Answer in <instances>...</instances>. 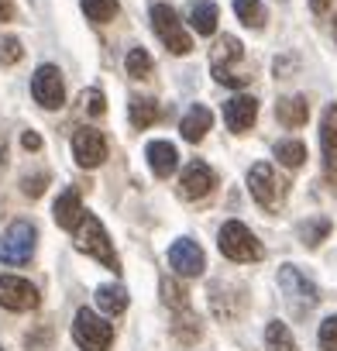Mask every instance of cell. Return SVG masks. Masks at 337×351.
<instances>
[{
    "label": "cell",
    "instance_id": "obj_1",
    "mask_svg": "<svg viewBox=\"0 0 337 351\" xmlns=\"http://www.w3.org/2000/svg\"><path fill=\"white\" fill-rule=\"evenodd\" d=\"M210 69H214V80L224 83V86H248L251 83V69L245 66V49L234 35H224L217 38V45L210 49Z\"/></svg>",
    "mask_w": 337,
    "mask_h": 351
},
{
    "label": "cell",
    "instance_id": "obj_2",
    "mask_svg": "<svg viewBox=\"0 0 337 351\" xmlns=\"http://www.w3.org/2000/svg\"><path fill=\"white\" fill-rule=\"evenodd\" d=\"M248 186H251V197L258 200V207H265V210H279V207L286 204V193H289V183L275 172L272 162H258V165H251V172H248Z\"/></svg>",
    "mask_w": 337,
    "mask_h": 351
},
{
    "label": "cell",
    "instance_id": "obj_3",
    "mask_svg": "<svg viewBox=\"0 0 337 351\" xmlns=\"http://www.w3.org/2000/svg\"><path fill=\"white\" fill-rule=\"evenodd\" d=\"M73 231H76V248H79V252H86V255L97 258V262H103V265L114 269V272L121 269V262H117V255H114V245H110L103 224H100L93 214H83Z\"/></svg>",
    "mask_w": 337,
    "mask_h": 351
},
{
    "label": "cell",
    "instance_id": "obj_4",
    "mask_svg": "<svg viewBox=\"0 0 337 351\" xmlns=\"http://www.w3.org/2000/svg\"><path fill=\"white\" fill-rule=\"evenodd\" d=\"M217 245H221V255L231 258V262H258V258H262V241H258L241 221H227V224L221 228Z\"/></svg>",
    "mask_w": 337,
    "mask_h": 351
},
{
    "label": "cell",
    "instance_id": "obj_5",
    "mask_svg": "<svg viewBox=\"0 0 337 351\" xmlns=\"http://www.w3.org/2000/svg\"><path fill=\"white\" fill-rule=\"evenodd\" d=\"M38 245V231L28 221H14L4 234H0V262L4 265H25L32 262Z\"/></svg>",
    "mask_w": 337,
    "mask_h": 351
},
{
    "label": "cell",
    "instance_id": "obj_6",
    "mask_svg": "<svg viewBox=\"0 0 337 351\" xmlns=\"http://www.w3.org/2000/svg\"><path fill=\"white\" fill-rule=\"evenodd\" d=\"M151 28H155L158 42L173 52V56H186V52L193 49V38L183 32L179 14L168 8V4H155V8H151Z\"/></svg>",
    "mask_w": 337,
    "mask_h": 351
},
{
    "label": "cell",
    "instance_id": "obj_7",
    "mask_svg": "<svg viewBox=\"0 0 337 351\" xmlns=\"http://www.w3.org/2000/svg\"><path fill=\"white\" fill-rule=\"evenodd\" d=\"M73 341L83 348V351H107L110 348V341H114V327L103 320V317H97L93 310H79L76 313V320H73Z\"/></svg>",
    "mask_w": 337,
    "mask_h": 351
},
{
    "label": "cell",
    "instance_id": "obj_8",
    "mask_svg": "<svg viewBox=\"0 0 337 351\" xmlns=\"http://www.w3.org/2000/svg\"><path fill=\"white\" fill-rule=\"evenodd\" d=\"M279 289H282V296H286V303L296 310V313H306V310H313L316 306V286L296 269V265H282L279 269Z\"/></svg>",
    "mask_w": 337,
    "mask_h": 351
},
{
    "label": "cell",
    "instance_id": "obj_9",
    "mask_svg": "<svg viewBox=\"0 0 337 351\" xmlns=\"http://www.w3.org/2000/svg\"><path fill=\"white\" fill-rule=\"evenodd\" d=\"M214 186H217V176H214V169H210L207 162H200V158H193V162L183 169V176H179V197H183V200H203V197L214 193Z\"/></svg>",
    "mask_w": 337,
    "mask_h": 351
},
{
    "label": "cell",
    "instance_id": "obj_10",
    "mask_svg": "<svg viewBox=\"0 0 337 351\" xmlns=\"http://www.w3.org/2000/svg\"><path fill=\"white\" fill-rule=\"evenodd\" d=\"M32 97L45 107V110H59L66 100V86H62V73L55 66H38V73L32 76Z\"/></svg>",
    "mask_w": 337,
    "mask_h": 351
},
{
    "label": "cell",
    "instance_id": "obj_11",
    "mask_svg": "<svg viewBox=\"0 0 337 351\" xmlns=\"http://www.w3.org/2000/svg\"><path fill=\"white\" fill-rule=\"evenodd\" d=\"M0 306L14 310V313L35 310L38 306V289L21 276H0Z\"/></svg>",
    "mask_w": 337,
    "mask_h": 351
},
{
    "label": "cell",
    "instance_id": "obj_12",
    "mask_svg": "<svg viewBox=\"0 0 337 351\" xmlns=\"http://www.w3.org/2000/svg\"><path fill=\"white\" fill-rule=\"evenodd\" d=\"M73 155L83 169H97L107 158V138L97 128H76L73 131Z\"/></svg>",
    "mask_w": 337,
    "mask_h": 351
},
{
    "label": "cell",
    "instance_id": "obj_13",
    "mask_svg": "<svg viewBox=\"0 0 337 351\" xmlns=\"http://www.w3.org/2000/svg\"><path fill=\"white\" fill-rule=\"evenodd\" d=\"M168 265H173L179 276H200L207 269V258H203V248L190 238H179L173 248H168Z\"/></svg>",
    "mask_w": 337,
    "mask_h": 351
},
{
    "label": "cell",
    "instance_id": "obj_14",
    "mask_svg": "<svg viewBox=\"0 0 337 351\" xmlns=\"http://www.w3.org/2000/svg\"><path fill=\"white\" fill-rule=\"evenodd\" d=\"M255 117H258V100H255V97L238 93V97H231V100L224 104V124H227L234 134H245V131L255 124Z\"/></svg>",
    "mask_w": 337,
    "mask_h": 351
},
{
    "label": "cell",
    "instance_id": "obj_15",
    "mask_svg": "<svg viewBox=\"0 0 337 351\" xmlns=\"http://www.w3.org/2000/svg\"><path fill=\"white\" fill-rule=\"evenodd\" d=\"M145 155H148V165H151V172L158 176V180H168V176L176 172V165H179V152H176V145H168V141H151L145 148Z\"/></svg>",
    "mask_w": 337,
    "mask_h": 351
},
{
    "label": "cell",
    "instance_id": "obj_16",
    "mask_svg": "<svg viewBox=\"0 0 337 351\" xmlns=\"http://www.w3.org/2000/svg\"><path fill=\"white\" fill-rule=\"evenodd\" d=\"M127 117H131V124H134L138 131H145V128H151L155 121L165 117V107H162L158 100H151V97H134V100L127 104Z\"/></svg>",
    "mask_w": 337,
    "mask_h": 351
},
{
    "label": "cell",
    "instance_id": "obj_17",
    "mask_svg": "<svg viewBox=\"0 0 337 351\" xmlns=\"http://www.w3.org/2000/svg\"><path fill=\"white\" fill-rule=\"evenodd\" d=\"M52 214H55V224H59V228L73 231V228L79 224V217L86 214V210H83V200H79V190H66V193L55 200Z\"/></svg>",
    "mask_w": 337,
    "mask_h": 351
},
{
    "label": "cell",
    "instance_id": "obj_18",
    "mask_svg": "<svg viewBox=\"0 0 337 351\" xmlns=\"http://www.w3.org/2000/svg\"><path fill=\"white\" fill-rule=\"evenodd\" d=\"M275 117H279L286 128H303L306 117H310L306 97H282V100L275 104Z\"/></svg>",
    "mask_w": 337,
    "mask_h": 351
},
{
    "label": "cell",
    "instance_id": "obj_19",
    "mask_svg": "<svg viewBox=\"0 0 337 351\" xmlns=\"http://www.w3.org/2000/svg\"><path fill=\"white\" fill-rule=\"evenodd\" d=\"M210 121H214V117H210V110H207V107H193V110L183 117L179 131H183V138H186V141H193V145H197V141H203V134L210 131Z\"/></svg>",
    "mask_w": 337,
    "mask_h": 351
},
{
    "label": "cell",
    "instance_id": "obj_20",
    "mask_svg": "<svg viewBox=\"0 0 337 351\" xmlns=\"http://www.w3.org/2000/svg\"><path fill=\"white\" fill-rule=\"evenodd\" d=\"M97 306H100L103 313H110V317L124 313V310H127V289L117 286V282L100 286V289H97Z\"/></svg>",
    "mask_w": 337,
    "mask_h": 351
},
{
    "label": "cell",
    "instance_id": "obj_21",
    "mask_svg": "<svg viewBox=\"0 0 337 351\" xmlns=\"http://www.w3.org/2000/svg\"><path fill=\"white\" fill-rule=\"evenodd\" d=\"M190 28L197 35H214L217 32V4H207V0L193 4L190 8Z\"/></svg>",
    "mask_w": 337,
    "mask_h": 351
},
{
    "label": "cell",
    "instance_id": "obj_22",
    "mask_svg": "<svg viewBox=\"0 0 337 351\" xmlns=\"http://www.w3.org/2000/svg\"><path fill=\"white\" fill-rule=\"evenodd\" d=\"M234 14L245 28H265V8H262V0H234Z\"/></svg>",
    "mask_w": 337,
    "mask_h": 351
},
{
    "label": "cell",
    "instance_id": "obj_23",
    "mask_svg": "<svg viewBox=\"0 0 337 351\" xmlns=\"http://www.w3.org/2000/svg\"><path fill=\"white\" fill-rule=\"evenodd\" d=\"M265 344H269V351H299L296 341H292V334H289V327L282 320H272L265 327Z\"/></svg>",
    "mask_w": 337,
    "mask_h": 351
},
{
    "label": "cell",
    "instance_id": "obj_24",
    "mask_svg": "<svg viewBox=\"0 0 337 351\" xmlns=\"http://www.w3.org/2000/svg\"><path fill=\"white\" fill-rule=\"evenodd\" d=\"M320 145L327 155L337 152V104H330L323 110V121H320Z\"/></svg>",
    "mask_w": 337,
    "mask_h": 351
},
{
    "label": "cell",
    "instance_id": "obj_25",
    "mask_svg": "<svg viewBox=\"0 0 337 351\" xmlns=\"http://www.w3.org/2000/svg\"><path fill=\"white\" fill-rule=\"evenodd\" d=\"M79 4H83V14L97 25H107L117 14V0H79Z\"/></svg>",
    "mask_w": 337,
    "mask_h": 351
},
{
    "label": "cell",
    "instance_id": "obj_26",
    "mask_svg": "<svg viewBox=\"0 0 337 351\" xmlns=\"http://www.w3.org/2000/svg\"><path fill=\"white\" fill-rule=\"evenodd\" d=\"M124 66H127V76L131 80H148L151 69H155V62H151V56L145 49H131L127 59H124Z\"/></svg>",
    "mask_w": 337,
    "mask_h": 351
},
{
    "label": "cell",
    "instance_id": "obj_27",
    "mask_svg": "<svg viewBox=\"0 0 337 351\" xmlns=\"http://www.w3.org/2000/svg\"><path fill=\"white\" fill-rule=\"evenodd\" d=\"M275 158L286 165V169H299L306 162V145L303 141H279L275 145Z\"/></svg>",
    "mask_w": 337,
    "mask_h": 351
},
{
    "label": "cell",
    "instance_id": "obj_28",
    "mask_svg": "<svg viewBox=\"0 0 337 351\" xmlns=\"http://www.w3.org/2000/svg\"><path fill=\"white\" fill-rule=\"evenodd\" d=\"M330 228H334V224H330V217H313V221H306V224L299 228V238H303V245H306V248H316V245L330 234Z\"/></svg>",
    "mask_w": 337,
    "mask_h": 351
},
{
    "label": "cell",
    "instance_id": "obj_29",
    "mask_svg": "<svg viewBox=\"0 0 337 351\" xmlns=\"http://www.w3.org/2000/svg\"><path fill=\"white\" fill-rule=\"evenodd\" d=\"M162 300L168 306H176V310H190V293L176 279H168V276H162Z\"/></svg>",
    "mask_w": 337,
    "mask_h": 351
},
{
    "label": "cell",
    "instance_id": "obj_30",
    "mask_svg": "<svg viewBox=\"0 0 337 351\" xmlns=\"http://www.w3.org/2000/svg\"><path fill=\"white\" fill-rule=\"evenodd\" d=\"M21 56H25V49L14 35H0V66H14V62H21Z\"/></svg>",
    "mask_w": 337,
    "mask_h": 351
},
{
    "label": "cell",
    "instance_id": "obj_31",
    "mask_svg": "<svg viewBox=\"0 0 337 351\" xmlns=\"http://www.w3.org/2000/svg\"><path fill=\"white\" fill-rule=\"evenodd\" d=\"M179 313H183V317L176 320V327H173V330H176V337H179V341L193 344V341L200 337V320H193V317H190V310H179Z\"/></svg>",
    "mask_w": 337,
    "mask_h": 351
},
{
    "label": "cell",
    "instance_id": "obj_32",
    "mask_svg": "<svg viewBox=\"0 0 337 351\" xmlns=\"http://www.w3.org/2000/svg\"><path fill=\"white\" fill-rule=\"evenodd\" d=\"M79 104H83V110H86L90 117H103V114H107V100H103L100 90H83Z\"/></svg>",
    "mask_w": 337,
    "mask_h": 351
},
{
    "label": "cell",
    "instance_id": "obj_33",
    "mask_svg": "<svg viewBox=\"0 0 337 351\" xmlns=\"http://www.w3.org/2000/svg\"><path fill=\"white\" fill-rule=\"evenodd\" d=\"M316 341H320V348H323V351H337V313H334V317H327V320L320 324Z\"/></svg>",
    "mask_w": 337,
    "mask_h": 351
},
{
    "label": "cell",
    "instance_id": "obj_34",
    "mask_svg": "<svg viewBox=\"0 0 337 351\" xmlns=\"http://www.w3.org/2000/svg\"><path fill=\"white\" fill-rule=\"evenodd\" d=\"M45 183H49V176H45V172H38V176H28V180H25V193H28V197H42Z\"/></svg>",
    "mask_w": 337,
    "mask_h": 351
},
{
    "label": "cell",
    "instance_id": "obj_35",
    "mask_svg": "<svg viewBox=\"0 0 337 351\" xmlns=\"http://www.w3.org/2000/svg\"><path fill=\"white\" fill-rule=\"evenodd\" d=\"M323 176H327V186H330V193L337 197V158H334V155L327 158V172H323Z\"/></svg>",
    "mask_w": 337,
    "mask_h": 351
},
{
    "label": "cell",
    "instance_id": "obj_36",
    "mask_svg": "<svg viewBox=\"0 0 337 351\" xmlns=\"http://www.w3.org/2000/svg\"><path fill=\"white\" fill-rule=\"evenodd\" d=\"M21 145H25L28 152H38V148H42V138H38L35 131H25V138H21Z\"/></svg>",
    "mask_w": 337,
    "mask_h": 351
},
{
    "label": "cell",
    "instance_id": "obj_37",
    "mask_svg": "<svg viewBox=\"0 0 337 351\" xmlns=\"http://www.w3.org/2000/svg\"><path fill=\"white\" fill-rule=\"evenodd\" d=\"M14 18V4L11 0H0V21H11Z\"/></svg>",
    "mask_w": 337,
    "mask_h": 351
},
{
    "label": "cell",
    "instance_id": "obj_38",
    "mask_svg": "<svg viewBox=\"0 0 337 351\" xmlns=\"http://www.w3.org/2000/svg\"><path fill=\"white\" fill-rule=\"evenodd\" d=\"M310 8H313V14H327L330 11V0H310Z\"/></svg>",
    "mask_w": 337,
    "mask_h": 351
},
{
    "label": "cell",
    "instance_id": "obj_39",
    "mask_svg": "<svg viewBox=\"0 0 337 351\" xmlns=\"http://www.w3.org/2000/svg\"><path fill=\"white\" fill-rule=\"evenodd\" d=\"M334 42H337V14H334Z\"/></svg>",
    "mask_w": 337,
    "mask_h": 351
},
{
    "label": "cell",
    "instance_id": "obj_40",
    "mask_svg": "<svg viewBox=\"0 0 337 351\" xmlns=\"http://www.w3.org/2000/svg\"><path fill=\"white\" fill-rule=\"evenodd\" d=\"M0 351H4V348H0Z\"/></svg>",
    "mask_w": 337,
    "mask_h": 351
}]
</instances>
